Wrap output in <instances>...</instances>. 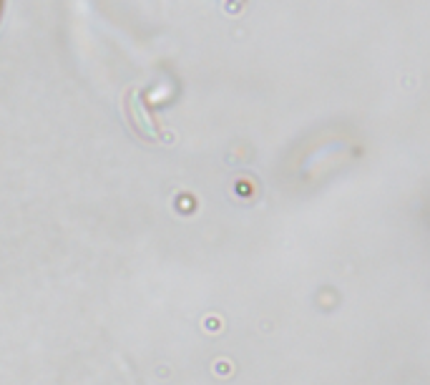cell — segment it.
Listing matches in <instances>:
<instances>
[]
</instances>
